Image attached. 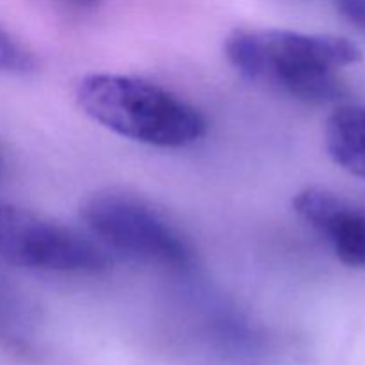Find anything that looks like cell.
I'll use <instances>...</instances> for the list:
<instances>
[{
    "label": "cell",
    "instance_id": "1",
    "mask_svg": "<svg viewBox=\"0 0 365 365\" xmlns=\"http://www.w3.org/2000/svg\"><path fill=\"white\" fill-rule=\"evenodd\" d=\"M225 56L250 81L302 102L330 103L346 95L337 71L362 61V50L339 36L257 29L228 36Z\"/></svg>",
    "mask_w": 365,
    "mask_h": 365
},
{
    "label": "cell",
    "instance_id": "2",
    "mask_svg": "<svg viewBox=\"0 0 365 365\" xmlns=\"http://www.w3.org/2000/svg\"><path fill=\"white\" fill-rule=\"evenodd\" d=\"M78 107L121 138L160 148H180L202 139L207 121L160 86L127 75H86L75 89Z\"/></svg>",
    "mask_w": 365,
    "mask_h": 365
},
{
    "label": "cell",
    "instance_id": "3",
    "mask_svg": "<svg viewBox=\"0 0 365 365\" xmlns=\"http://www.w3.org/2000/svg\"><path fill=\"white\" fill-rule=\"evenodd\" d=\"M86 227L103 245L146 264L187 269L192 248L164 214L125 192H100L82 205Z\"/></svg>",
    "mask_w": 365,
    "mask_h": 365
},
{
    "label": "cell",
    "instance_id": "4",
    "mask_svg": "<svg viewBox=\"0 0 365 365\" xmlns=\"http://www.w3.org/2000/svg\"><path fill=\"white\" fill-rule=\"evenodd\" d=\"M0 259L56 273L96 274L109 267V257L95 242L6 202H0Z\"/></svg>",
    "mask_w": 365,
    "mask_h": 365
},
{
    "label": "cell",
    "instance_id": "5",
    "mask_svg": "<svg viewBox=\"0 0 365 365\" xmlns=\"http://www.w3.org/2000/svg\"><path fill=\"white\" fill-rule=\"evenodd\" d=\"M296 214L334 246L344 266L365 269V212L323 187H307L292 200Z\"/></svg>",
    "mask_w": 365,
    "mask_h": 365
},
{
    "label": "cell",
    "instance_id": "6",
    "mask_svg": "<svg viewBox=\"0 0 365 365\" xmlns=\"http://www.w3.org/2000/svg\"><path fill=\"white\" fill-rule=\"evenodd\" d=\"M324 146L337 166L365 178V107L335 109L324 127Z\"/></svg>",
    "mask_w": 365,
    "mask_h": 365
},
{
    "label": "cell",
    "instance_id": "7",
    "mask_svg": "<svg viewBox=\"0 0 365 365\" xmlns=\"http://www.w3.org/2000/svg\"><path fill=\"white\" fill-rule=\"evenodd\" d=\"M34 70L36 59L31 50L0 27V71L31 73Z\"/></svg>",
    "mask_w": 365,
    "mask_h": 365
},
{
    "label": "cell",
    "instance_id": "8",
    "mask_svg": "<svg viewBox=\"0 0 365 365\" xmlns=\"http://www.w3.org/2000/svg\"><path fill=\"white\" fill-rule=\"evenodd\" d=\"M334 4L342 18L365 31V0H334Z\"/></svg>",
    "mask_w": 365,
    "mask_h": 365
},
{
    "label": "cell",
    "instance_id": "9",
    "mask_svg": "<svg viewBox=\"0 0 365 365\" xmlns=\"http://www.w3.org/2000/svg\"><path fill=\"white\" fill-rule=\"evenodd\" d=\"M71 2L81 7H95L98 4V0H71Z\"/></svg>",
    "mask_w": 365,
    "mask_h": 365
},
{
    "label": "cell",
    "instance_id": "10",
    "mask_svg": "<svg viewBox=\"0 0 365 365\" xmlns=\"http://www.w3.org/2000/svg\"><path fill=\"white\" fill-rule=\"evenodd\" d=\"M0 170H2V164H0Z\"/></svg>",
    "mask_w": 365,
    "mask_h": 365
}]
</instances>
